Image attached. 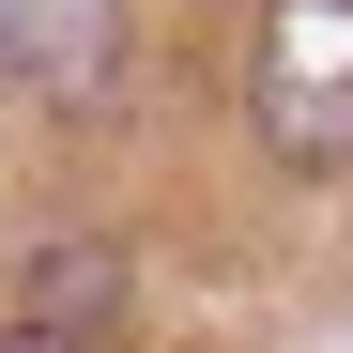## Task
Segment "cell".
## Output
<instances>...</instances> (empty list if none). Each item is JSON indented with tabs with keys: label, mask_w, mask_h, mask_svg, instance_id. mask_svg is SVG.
<instances>
[{
	"label": "cell",
	"mask_w": 353,
	"mask_h": 353,
	"mask_svg": "<svg viewBox=\"0 0 353 353\" xmlns=\"http://www.w3.org/2000/svg\"><path fill=\"white\" fill-rule=\"evenodd\" d=\"M108 307H123V261H108V246H46V261H31V323H62V338H92Z\"/></svg>",
	"instance_id": "3957f363"
},
{
	"label": "cell",
	"mask_w": 353,
	"mask_h": 353,
	"mask_svg": "<svg viewBox=\"0 0 353 353\" xmlns=\"http://www.w3.org/2000/svg\"><path fill=\"white\" fill-rule=\"evenodd\" d=\"M246 123L276 169H353V0H276L246 46Z\"/></svg>",
	"instance_id": "6da1fadb"
},
{
	"label": "cell",
	"mask_w": 353,
	"mask_h": 353,
	"mask_svg": "<svg viewBox=\"0 0 353 353\" xmlns=\"http://www.w3.org/2000/svg\"><path fill=\"white\" fill-rule=\"evenodd\" d=\"M123 0H0V77L46 108H108L123 92Z\"/></svg>",
	"instance_id": "7a4b0ae2"
},
{
	"label": "cell",
	"mask_w": 353,
	"mask_h": 353,
	"mask_svg": "<svg viewBox=\"0 0 353 353\" xmlns=\"http://www.w3.org/2000/svg\"><path fill=\"white\" fill-rule=\"evenodd\" d=\"M0 353H92V338H62V323H16V338H0Z\"/></svg>",
	"instance_id": "277c9868"
}]
</instances>
